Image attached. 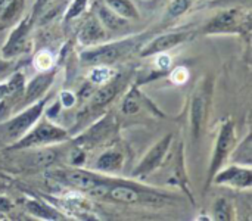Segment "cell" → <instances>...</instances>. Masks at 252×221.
I'll use <instances>...</instances> for the list:
<instances>
[{
    "label": "cell",
    "instance_id": "1",
    "mask_svg": "<svg viewBox=\"0 0 252 221\" xmlns=\"http://www.w3.org/2000/svg\"><path fill=\"white\" fill-rule=\"evenodd\" d=\"M53 177H58L56 180H61L62 183H66L81 192H87L90 195L94 196H105L109 186L115 182V180H109L106 177L89 173V171H83V170H63V171H56L52 173Z\"/></svg>",
    "mask_w": 252,
    "mask_h": 221
},
{
    "label": "cell",
    "instance_id": "2",
    "mask_svg": "<svg viewBox=\"0 0 252 221\" xmlns=\"http://www.w3.org/2000/svg\"><path fill=\"white\" fill-rule=\"evenodd\" d=\"M236 145V134H235V124L230 118L224 120L220 126L219 136L216 140V148L213 152L210 171H208V185L213 183L214 176L221 170L224 161L230 157L232 151Z\"/></svg>",
    "mask_w": 252,
    "mask_h": 221
},
{
    "label": "cell",
    "instance_id": "3",
    "mask_svg": "<svg viewBox=\"0 0 252 221\" xmlns=\"http://www.w3.org/2000/svg\"><path fill=\"white\" fill-rule=\"evenodd\" d=\"M46 103H47V97L38 99L28 109L22 111L15 118L3 123L0 126V131L3 133V136L6 139H21L30 128H32L35 126V123L38 121V118L41 117V114L46 108Z\"/></svg>",
    "mask_w": 252,
    "mask_h": 221
},
{
    "label": "cell",
    "instance_id": "4",
    "mask_svg": "<svg viewBox=\"0 0 252 221\" xmlns=\"http://www.w3.org/2000/svg\"><path fill=\"white\" fill-rule=\"evenodd\" d=\"M210 100H211V86L208 81L202 80V83L195 89L190 100V128H192V136L195 139H199V136L205 128Z\"/></svg>",
    "mask_w": 252,
    "mask_h": 221
},
{
    "label": "cell",
    "instance_id": "5",
    "mask_svg": "<svg viewBox=\"0 0 252 221\" xmlns=\"http://www.w3.org/2000/svg\"><path fill=\"white\" fill-rule=\"evenodd\" d=\"M68 137L66 130L62 127H58L49 121H41L34 128H30L18 142L12 146V149H24L31 146H38L44 143H56L62 142Z\"/></svg>",
    "mask_w": 252,
    "mask_h": 221
},
{
    "label": "cell",
    "instance_id": "6",
    "mask_svg": "<svg viewBox=\"0 0 252 221\" xmlns=\"http://www.w3.org/2000/svg\"><path fill=\"white\" fill-rule=\"evenodd\" d=\"M109 199L117 201V202H124V204H159L164 202V196L162 195H155L154 192H151L149 189H137L128 183H120V182H114L106 195Z\"/></svg>",
    "mask_w": 252,
    "mask_h": 221
},
{
    "label": "cell",
    "instance_id": "7",
    "mask_svg": "<svg viewBox=\"0 0 252 221\" xmlns=\"http://www.w3.org/2000/svg\"><path fill=\"white\" fill-rule=\"evenodd\" d=\"M131 47L130 41L124 43H112V44H103L93 49H87L80 53V58L83 62L89 65H109L115 62L121 55H124Z\"/></svg>",
    "mask_w": 252,
    "mask_h": 221
},
{
    "label": "cell",
    "instance_id": "8",
    "mask_svg": "<svg viewBox=\"0 0 252 221\" xmlns=\"http://www.w3.org/2000/svg\"><path fill=\"white\" fill-rule=\"evenodd\" d=\"M171 140H173V134H165L158 143H155L149 149V152L143 157V159L139 162V165L133 170V176L143 177V176L154 173L162 164V161L170 149Z\"/></svg>",
    "mask_w": 252,
    "mask_h": 221
},
{
    "label": "cell",
    "instance_id": "9",
    "mask_svg": "<svg viewBox=\"0 0 252 221\" xmlns=\"http://www.w3.org/2000/svg\"><path fill=\"white\" fill-rule=\"evenodd\" d=\"M213 182L216 185H226L238 189H250L252 186V171L245 165H230L223 171H219Z\"/></svg>",
    "mask_w": 252,
    "mask_h": 221
},
{
    "label": "cell",
    "instance_id": "10",
    "mask_svg": "<svg viewBox=\"0 0 252 221\" xmlns=\"http://www.w3.org/2000/svg\"><path fill=\"white\" fill-rule=\"evenodd\" d=\"M189 38V32H168V34H162L157 38H154L146 47H143L140 50V56L142 58H148V56H154L158 53H164L176 46H179L180 43L186 41Z\"/></svg>",
    "mask_w": 252,
    "mask_h": 221
},
{
    "label": "cell",
    "instance_id": "11",
    "mask_svg": "<svg viewBox=\"0 0 252 221\" xmlns=\"http://www.w3.org/2000/svg\"><path fill=\"white\" fill-rule=\"evenodd\" d=\"M28 31H30V19L24 18L18 27L12 31L9 35L6 44L3 46V56L4 58H12L24 50H27V43H28Z\"/></svg>",
    "mask_w": 252,
    "mask_h": 221
},
{
    "label": "cell",
    "instance_id": "12",
    "mask_svg": "<svg viewBox=\"0 0 252 221\" xmlns=\"http://www.w3.org/2000/svg\"><path fill=\"white\" fill-rule=\"evenodd\" d=\"M239 10L236 9H230V10H224L220 12L217 16H214L205 28L207 34H217V32H233V31H239V25H242V22L239 24Z\"/></svg>",
    "mask_w": 252,
    "mask_h": 221
},
{
    "label": "cell",
    "instance_id": "13",
    "mask_svg": "<svg viewBox=\"0 0 252 221\" xmlns=\"http://www.w3.org/2000/svg\"><path fill=\"white\" fill-rule=\"evenodd\" d=\"M56 77V69H47V71H41V74L35 75L27 86V92H25V103H32L37 102L52 86L53 80Z\"/></svg>",
    "mask_w": 252,
    "mask_h": 221
},
{
    "label": "cell",
    "instance_id": "14",
    "mask_svg": "<svg viewBox=\"0 0 252 221\" xmlns=\"http://www.w3.org/2000/svg\"><path fill=\"white\" fill-rule=\"evenodd\" d=\"M105 38H106V31H105V27L97 19V16H90L84 22V25L78 34V40L84 46L97 44V43L103 41Z\"/></svg>",
    "mask_w": 252,
    "mask_h": 221
},
{
    "label": "cell",
    "instance_id": "15",
    "mask_svg": "<svg viewBox=\"0 0 252 221\" xmlns=\"http://www.w3.org/2000/svg\"><path fill=\"white\" fill-rule=\"evenodd\" d=\"M96 9H97V13H96L97 15V19L100 21V24L105 28H108L111 31H120V30H123V28L127 27V19H124L123 16L117 15L105 3L97 4Z\"/></svg>",
    "mask_w": 252,
    "mask_h": 221
},
{
    "label": "cell",
    "instance_id": "16",
    "mask_svg": "<svg viewBox=\"0 0 252 221\" xmlns=\"http://www.w3.org/2000/svg\"><path fill=\"white\" fill-rule=\"evenodd\" d=\"M25 207L28 210V213L37 219H43V220H62V216H59L58 211H55L53 208H50L47 204L41 202V201H35V199H28L25 202Z\"/></svg>",
    "mask_w": 252,
    "mask_h": 221
},
{
    "label": "cell",
    "instance_id": "17",
    "mask_svg": "<svg viewBox=\"0 0 252 221\" xmlns=\"http://www.w3.org/2000/svg\"><path fill=\"white\" fill-rule=\"evenodd\" d=\"M103 3L124 19H137L139 12L131 0H103Z\"/></svg>",
    "mask_w": 252,
    "mask_h": 221
},
{
    "label": "cell",
    "instance_id": "18",
    "mask_svg": "<svg viewBox=\"0 0 252 221\" xmlns=\"http://www.w3.org/2000/svg\"><path fill=\"white\" fill-rule=\"evenodd\" d=\"M123 162H124V158H123V155L120 154V152H114V151H111V152H105L99 159H97V162H96V168L99 170V171H117V170H120L121 168V165H123Z\"/></svg>",
    "mask_w": 252,
    "mask_h": 221
},
{
    "label": "cell",
    "instance_id": "19",
    "mask_svg": "<svg viewBox=\"0 0 252 221\" xmlns=\"http://www.w3.org/2000/svg\"><path fill=\"white\" fill-rule=\"evenodd\" d=\"M143 96L140 95V92L137 90V89H131L127 95H126V97H124V100H123V105H121V111L126 114V115H133V114H137L139 111H140V108H142V105H143Z\"/></svg>",
    "mask_w": 252,
    "mask_h": 221
},
{
    "label": "cell",
    "instance_id": "20",
    "mask_svg": "<svg viewBox=\"0 0 252 221\" xmlns=\"http://www.w3.org/2000/svg\"><path fill=\"white\" fill-rule=\"evenodd\" d=\"M118 83L117 81H106L103 87H100L94 95H93V105L94 106H103L108 102H111L114 99V96L117 95L118 90Z\"/></svg>",
    "mask_w": 252,
    "mask_h": 221
},
{
    "label": "cell",
    "instance_id": "21",
    "mask_svg": "<svg viewBox=\"0 0 252 221\" xmlns=\"http://www.w3.org/2000/svg\"><path fill=\"white\" fill-rule=\"evenodd\" d=\"M233 152V151H232ZM251 157H252V148H251V134H248L245 137V140L241 143V146L238 148V151L233 152L232 159L235 162H241V165L245 167H251Z\"/></svg>",
    "mask_w": 252,
    "mask_h": 221
},
{
    "label": "cell",
    "instance_id": "22",
    "mask_svg": "<svg viewBox=\"0 0 252 221\" xmlns=\"http://www.w3.org/2000/svg\"><path fill=\"white\" fill-rule=\"evenodd\" d=\"M213 214H214V219L219 221H227L232 220V207L229 204V201L226 199H217L214 202V207H213Z\"/></svg>",
    "mask_w": 252,
    "mask_h": 221
},
{
    "label": "cell",
    "instance_id": "23",
    "mask_svg": "<svg viewBox=\"0 0 252 221\" xmlns=\"http://www.w3.org/2000/svg\"><path fill=\"white\" fill-rule=\"evenodd\" d=\"M112 77V71L106 66V65H96L92 72H90V83L93 84H105L106 81H109Z\"/></svg>",
    "mask_w": 252,
    "mask_h": 221
},
{
    "label": "cell",
    "instance_id": "24",
    "mask_svg": "<svg viewBox=\"0 0 252 221\" xmlns=\"http://www.w3.org/2000/svg\"><path fill=\"white\" fill-rule=\"evenodd\" d=\"M190 4H192L190 0H171V3L167 7V16L168 18H179L189 10Z\"/></svg>",
    "mask_w": 252,
    "mask_h": 221
},
{
    "label": "cell",
    "instance_id": "25",
    "mask_svg": "<svg viewBox=\"0 0 252 221\" xmlns=\"http://www.w3.org/2000/svg\"><path fill=\"white\" fill-rule=\"evenodd\" d=\"M22 1H24V0H6L4 6H3L1 10H0V18H1V21H3V22L10 21V19L16 15V12L21 10Z\"/></svg>",
    "mask_w": 252,
    "mask_h": 221
},
{
    "label": "cell",
    "instance_id": "26",
    "mask_svg": "<svg viewBox=\"0 0 252 221\" xmlns=\"http://www.w3.org/2000/svg\"><path fill=\"white\" fill-rule=\"evenodd\" d=\"M34 66L37 71H47L53 66V56L49 50H41L34 56Z\"/></svg>",
    "mask_w": 252,
    "mask_h": 221
},
{
    "label": "cell",
    "instance_id": "27",
    "mask_svg": "<svg viewBox=\"0 0 252 221\" xmlns=\"http://www.w3.org/2000/svg\"><path fill=\"white\" fill-rule=\"evenodd\" d=\"M87 1H89V0H74V1L71 3V6L68 7V10H66L65 19L69 21V19L77 18L78 15H81V13L84 12L86 6H87Z\"/></svg>",
    "mask_w": 252,
    "mask_h": 221
},
{
    "label": "cell",
    "instance_id": "28",
    "mask_svg": "<svg viewBox=\"0 0 252 221\" xmlns=\"http://www.w3.org/2000/svg\"><path fill=\"white\" fill-rule=\"evenodd\" d=\"M170 80H171V83L176 84V86L185 84V83L189 80V72H188L186 68L179 66V68H176V69L170 74Z\"/></svg>",
    "mask_w": 252,
    "mask_h": 221
},
{
    "label": "cell",
    "instance_id": "29",
    "mask_svg": "<svg viewBox=\"0 0 252 221\" xmlns=\"http://www.w3.org/2000/svg\"><path fill=\"white\" fill-rule=\"evenodd\" d=\"M157 65L159 69L162 71H167L171 65V58L164 52V53H158V59H157Z\"/></svg>",
    "mask_w": 252,
    "mask_h": 221
},
{
    "label": "cell",
    "instance_id": "30",
    "mask_svg": "<svg viewBox=\"0 0 252 221\" xmlns=\"http://www.w3.org/2000/svg\"><path fill=\"white\" fill-rule=\"evenodd\" d=\"M61 103L63 108H71L75 103V95L71 92H62L61 93Z\"/></svg>",
    "mask_w": 252,
    "mask_h": 221
},
{
    "label": "cell",
    "instance_id": "31",
    "mask_svg": "<svg viewBox=\"0 0 252 221\" xmlns=\"http://www.w3.org/2000/svg\"><path fill=\"white\" fill-rule=\"evenodd\" d=\"M10 208H12L10 199H7L4 196H0V213H7Z\"/></svg>",
    "mask_w": 252,
    "mask_h": 221
},
{
    "label": "cell",
    "instance_id": "32",
    "mask_svg": "<svg viewBox=\"0 0 252 221\" xmlns=\"http://www.w3.org/2000/svg\"><path fill=\"white\" fill-rule=\"evenodd\" d=\"M10 92H9V86H7V83L6 84H0V97H3V96H6V95H9Z\"/></svg>",
    "mask_w": 252,
    "mask_h": 221
},
{
    "label": "cell",
    "instance_id": "33",
    "mask_svg": "<svg viewBox=\"0 0 252 221\" xmlns=\"http://www.w3.org/2000/svg\"><path fill=\"white\" fill-rule=\"evenodd\" d=\"M7 66H9V63H7V62L0 61V74H1V72H4V71L7 69Z\"/></svg>",
    "mask_w": 252,
    "mask_h": 221
},
{
    "label": "cell",
    "instance_id": "34",
    "mask_svg": "<svg viewBox=\"0 0 252 221\" xmlns=\"http://www.w3.org/2000/svg\"><path fill=\"white\" fill-rule=\"evenodd\" d=\"M4 3H6V0H0V10H1V7L4 6Z\"/></svg>",
    "mask_w": 252,
    "mask_h": 221
}]
</instances>
